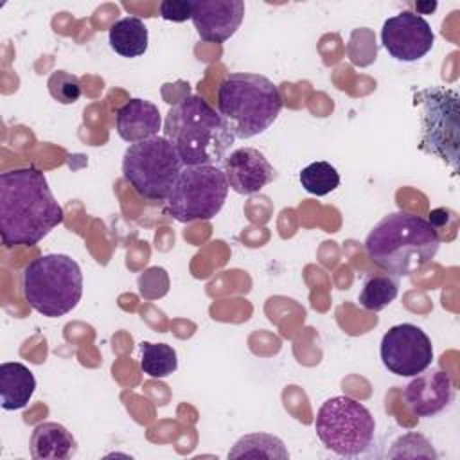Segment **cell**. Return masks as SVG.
I'll use <instances>...</instances> for the list:
<instances>
[{
	"label": "cell",
	"mask_w": 460,
	"mask_h": 460,
	"mask_svg": "<svg viewBox=\"0 0 460 460\" xmlns=\"http://www.w3.org/2000/svg\"><path fill=\"white\" fill-rule=\"evenodd\" d=\"M63 219L65 212L40 169L20 167L0 174V237L4 246H34Z\"/></svg>",
	"instance_id": "1"
},
{
	"label": "cell",
	"mask_w": 460,
	"mask_h": 460,
	"mask_svg": "<svg viewBox=\"0 0 460 460\" xmlns=\"http://www.w3.org/2000/svg\"><path fill=\"white\" fill-rule=\"evenodd\" d=\"M438 246L437 226L410 212L385 216L365 239L368 259L394 277H406L426 266Z\"/></svg>",
	"instance_id": "2"
},
{
	"label": "cell",
	"mask_w": 460,
	"mask_h": 460,
	"mask_svg": "<svg viewBox=\"0 0 460 460\" xmlns=\"http://www.w3.org/2000/svg\"><path fill=\"white\" fill-rule=\"evenodd\" d=\"M165 138L176 147L183 165H217L235 137L203 97L187 95L167 113Z\"/></svg>",
	"instance_id": "3"
},
{
	"label": "cell",
	"mask_w": 460,
	"mask_h": 460,
	"mask_svg": "<svg viewBox=\"0 0 460 460\" xmlns=\"http://www.w3.org/2000/svg\"><path fill=\"white\" fill-rule=\"evenodd\" d=\"M279 86L261 74L234 72L217 86V110L235 138L264 133L282 110Z\"/></svg>",
	"instance_id": "4"
},
{
	"label": "cell",
	"mask_w": 460,
	"mask_h": 460,
	"mask_svg": "<svg viewBox=\"0 0 460 460\" xmlns=\"http://www.w3.org/2000/svg\"><path fill=\"white\" fill-rule=\"evenodd\" d=\"M22 291L29 305L47 318L70 313L83 296L79 264L65 253H47L31 261L22 273Z\"/></svg>",
	"instance_id": "5"
},
{
	"label": "cell",
	"mask_w": 460,
	"mask_h": 460,
	"mask_svg": "<svg viewBox=\"0 0 460 460\" xmlns=\"http://www.w3.org/2000/svg\"><path fill=\"white\" fill-rule=\"evenodd\" d=\"M183 162L165 137H151L129 144L122 156L124 180L147 201H165Z\"/></svg>",
	"instance_id": "6"
},
{
	"label": "cell",
	"mask_w": 460,
	"mask_h": 460,
	"mask_svg": "<svg viewBox=\"0 0 460 460\" xmlns=\"http://www.w3.org/2000/svg\"><path fill=\"white\" fill-rule=\"evenodd\" d=\"M314 431L329 451L354 458L372 449L376 420L359 401L349 395H336L322 402L314 419Z\"/></svg>",
	"instance_id": "7"
},
{
	"label": "cell",
	"mask_w": 460,
	"mask_h": 460,
	"mask_svg": "<svg viewBox=\"0 0 460 460\" xmlns=\"http://www.w3.org/2000/svg\"><path fill=\"white\" fill-rule=\"evenodd\" d=\"M228 181L219 165H183L167 196V214L180 221H208L223 208Z\"/></svg>",
	"instance_id": "8"
},
{
	"label": "cell",
	"mask_w": 460,
	"mask_h": 460,
	"mask_svg": "<svg viewBox=\"0 0 460 460\" xmlns=\"http://www.w3.org/2000/svg\"><path fill=\"white\" fill-rule=\"evenodd\" d=\"M458 93L451 88H424L415 93L413 104L420 111V144L419 147L455 171L458 165L460 144V108Z\"/></svg>",
	"instance_id": "9"
},
{
	"label": "cell",
	"mask_w": 460,
	"mask_h": 460,
	"mask_svg": "<svg viewBox=\"0 0 460 460\" xmlns=\"http://www.w3.org/2000/svg\"><path fill=\"white\" fill-rule=\"evenodd\" d=\"M379 354L386 370L401 377H413L431 365L433 345L420 327L399 323L383 334Z\"/></svg>",
	"instance_id": "10"
},
{
	"label": "cell",
	"mask_w": 460,
	"mask_h": 460,
	"mask_svg": "<svg viewBox=\"0 0 460 460\" xmlns=\"http://www.w3.org/2000/svg\"><path fill=\"white\" fill-rule=\"evenodd\" d=\"M381 43L394 59L413 63L433 49L435 32L422 16L402 11L383 23Z\"/></svg>",
	"instance_id": "11"
},
{
	"label": "cell",
	"mask_w": 460,
	"mask_h": 460,
	"mask_svg": "<svg viewBox=\"0 0 460 460\" xmlns=\"http://www.w3.org/2000/svg\"><path fill=\"white\" fill-rule=\"evenodd\" d=\"M243 16V0H196L190 20L203 41L223 43L237 32Z\"/></svg>",
	"instance_id": "12"
},
{
	"label": "cell",
	"mask_w": 460,
	"mask_h": 460,
	"mask_svg": "<svg viewBox=\"0 0 460 460\" xmlns=\"http://www.w3.org/2000/svg\"><path fill=\"white\" fill-rule=\"evenodd\" d=\"M455 395L453 377L440 370L420 372L404 386L402 399L408 410L417 417H433L446 410Z\"/></svg>",
	"instance_id": "13"
},
{
	"label": "cell",
	"mask_w": 460,
	"mask_h": 460,
	"mask_svg": "<svg viewBox=\"0 0 460 460\" xmlns=\"http://www.w3.org/2000/svg\"><path fill=\"white\" fill-rule=\"evenodd\" d=\"M223 172L228 187L243 196L262 190L275 178V169L268 158L255 147L234 149L223 160Z\"/></svg>",
	"instance_id": "14"
},
{
	"label": "cell",
	"mask_w": 460,
	"mask_h": 460,
	"mask_svg": "<svg viewBox=\"0 0 460 460\" xmlns=\"http://www.w3.org/2000/svg\"><path fill=\"white\" fill-rule=\"evenodd\" d=\"M115 128L124 142L135 144L162 129V115L155 102L146 99H129L115 113Z\"/></svg>",
	"instance_id": "15"
},
{
	"label": "cell",
	"mask_w": 460,
	"mask_h": 460,
	"mask_svg": "<svg viewBox=\"0 0 460 460\" xmlns=\"http://www.w3.org/2000/svg\"><path fill=\"white\" fill-rule=\"evenodd\" d=\"M31 456L34 460H66L77 451L72 433L58 422H41L31 435Z\"/></svg>",
	"instance_id": "16"
},
{
	"label": "cell",
	"mask_w": 460,
	"mask_h": 460,
	"mask_svg": "<svg viewBox=\"0 0 460 460\" xmlns=\"http://www.w3.org/2000/svg\"><path fill=\"white\" fill-rule=\"evenodd\" d=\"M36 390L34 374L18 361L0 365V406L4 410H22L29 404Z\"/></svg>",
	"instance_id": "17"
},
{
	"label": "cell",
	"mask_w": 460,
	"mask_h": 460,
	"mask_svg": "<svg viewBox=\"0 0 460 460\" xmlns=\"http://www.w3.org/2000/svg\"><path fill=\"white\" fill-rule=\"evenodd\" d=\"M147 27L137 16L117 20L108 31V43L111 50L122 58H138L147 50Z\"/></svg>",
	"instance_id": "18"
},
{
	"label": "cell",
	"mask_w": 460,
	"mask_h": 460,
	"mask_svg": "<svg viewBox=\"0 0 460 460\" xmlns=\"http://www.w3.org/2000/svg\"><path fill=\"white\" fill-rule=\"evenodd\" d=\"M289 458L284 442L270 433H248L241 437L234 447L228 451V458Z\"/></svg>",
	"instance_id": "19"
},
{
	"label": "cell",
	"mask_w": 460,
	"mask_h": 460,
	"mask_svg": "<svg viewBox=\"0 0 460 460\" xmlns=\"http://www.w3.org/2000/svg\"><path fill=\"white\" fill-rule=\"evenodd\" d=\"M140 368L144 374L155 379L171 376L178 368L176 350L167 343H140Z\"/></svg>",
	"instance_id": "20"
},
{
	"label": "cell",
	"mask_w": 460,
	"mask_h": 460,
	"mask_svg": "<svg viewBox=\"0 0 460 460\" xmlns=\"http://www.w3.org/2000/svg\"><path fill=\"white\" fill-rule=\"evenodd\" d=\"M399 295V282L394 275H374L363 282L359 305L368 311H383Z\"/></svg>",
	"instance_id": "21"
},
{
	"label": "cell",
	"mask_w": 460,
	"mask_h": 460,
	"mask_svg": "<svg viewBox=\"0 0 460 460\" xmlns=\"http://www.w3.org/2000/svg\"><path fill=\"white\" fill-rule=\"evenodd\" d=\"M300 185L305 192L314 196H325L340 185V172L325 160H318L304 167L298 174Z\"/></svg>",
	"instance_id": "22"
},
{
	"label": "cell",
	"mask_w": 460,
	"mask_h": 460,
	"mask_svg": "<svg viewBox=\"0 0 460 460\" xmlns=\"http://www.w3.org/2000/svg\"><path fill=\"white\" fill-rule=\"evenodd\" d=\"M47 88H49V93L52 95V99L58 101L59 104H74L83 93L79 77L66 70L52 72L49 75Z\"/></svg>",
	"instance_id": "23"
},
{
	"label": "cell",
	"mask_w": 460,
	"mask_h": 460,
	"mask_svg": "<svg viewBox=\"0 0 460 460\" xmlns=\"http://www.w3.org/2000/svg\"><path fill=\"white\" fill-rule=\"evenodd\" d=\"M192 4L189 0H164L158 5V13L167 22H185L192 18Z\"/></svg>",
	"instance_id": "24"
},
{
	"label": "cell",
	"mask_w": 460,
	"mask_h": 460,
	"mask_svg": "<svg viewBox=\"0 0 460 460\" xmlns=\"http://www.w3.org/2000/svg\"><path fill=\"white\" fill-rule=\"evenodd\" d=\"M417 9H422V11H435L437 9V4L431 2V4H417Z\"/></svg>",
	"instance_id": "25"
}]
</instances>
